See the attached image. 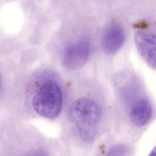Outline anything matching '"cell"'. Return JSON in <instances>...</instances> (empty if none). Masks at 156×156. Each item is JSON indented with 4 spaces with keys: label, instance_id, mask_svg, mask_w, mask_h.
Segmentation results:
<instances>
[{
    "label": "cell",
    "instance_id": "6da1fadb",
    "mask_svg": "<svg viewBox=\"0 0 156 156\" xmlns=\"http://www.w3.org/2000/svg\"><path fill=\"white\" fill-rule=\"evenodd\" d=\"M71 121L76 124L80 137L85 142L92 141L100 119V111L95 101L81 98L71 105L69 111Z\"/></svg>",
    "mask_w": 156,
    "mask_h": 156
},
{
    "label": "cell",
    "instance_id": "7a4b0ae2",
    "mask_svg": "<svg viewBox=\"0 0 156 156\" xmlns=\"http://www.w3.org/2000/svg\"><path fill=\"white\" fill-rule=\"evenodd\" d=\"M61 89L55 82L44 84L33 98L34 109L39 115L54 119L59 115L62 107Z\"/></svg>",
    "mask_w": 156,
    "mask_h": 156
},
{
    "label": "cell",
    "instance_id": "3957f363",
    "mask_svg": "<svg viewBox=\"0 0 156 156\" xmlns=\"http://www.w3.org/2000/svg\"><path fill=\"white\" fill-rule=\"evenodd\" d=\"M90 49V43L85 39L78 40L70 44L64 52V67L70 70L80 68L89 59Z\"/></svg>",
    "mask_w": 156,
    "mask_h": 156
},
{
    "label": "cell",
    "instance_id": "277c9868",
    "mask_svg": "<svg viewBox=\"0 0 156 156\" xmlns=\"http://www.w3.org/2000/svg\"><path fill=\"white\" fill-rule=\"evenodd\" d=\"M135 42L139 54L146 62L156 70V35L144 31H137Z\"/></svg>",
    "mask_w": 156,
    "mask_h": 156
},
{
    "label": "cell",
    "instance_id": "5b68a950",
    "mask_svg": "<svg viewBox=\"0 0 156 156\" xmlns=\"http://www.w3.org/2000/svg\"><path fill=\"white\" fill-rule=\"evenodd\" d=\"M125 39L123 27L118 24H112L104 32L102 39L103 48L107 54H114L122 47Z\"/></svg>",
    "mask_w": 156,
    "mask_h": 156
},
{
    "label": "cell",
    "instance_id": "8992f818",
    "mask_svg": "<svg viewBox=\"0 0 156 156\" xmlns=\"http://www.w3.org/2000/svg\"><path fill=\"white\" fill-rule=\"evenodd\" d=\"M152 108L148 100L141 99L136 101L130 111L131 121L134 125L142 126L145 125L151 118Z\"/></svg>",
    "mask_w": 156,
    "mask_h": 156
},
{
    "label": "cell",
    "instance_id": "52a82bcc",
    "mask_svg": "<svg viewBox=\"0 0 156 156\" xmlns=\"http://www.w3.org/2000/svg\"><path fill=\"white\" fill-rule=\"evenodd\" d=\"M129 150L126 146L119 144L112 147L105 156H128Z\"/></svg>",
    "mask_w": 156,
    "mask_h": 156
},
{
    "label": "cell",
    "instance_id": "ba28073f",
    "mask_svg": "<svg viewBox=\"0 0 156 156\" xmlns=\"http://www.w3.org/2000/svg\"><path fill=\"white\" fill-rule=\"evenodd\" d=\"M149 156H156V146L150 153Z\"/></svg>",
    "mask_w": 156,
    "mask_h": 156
}]
</instances>
